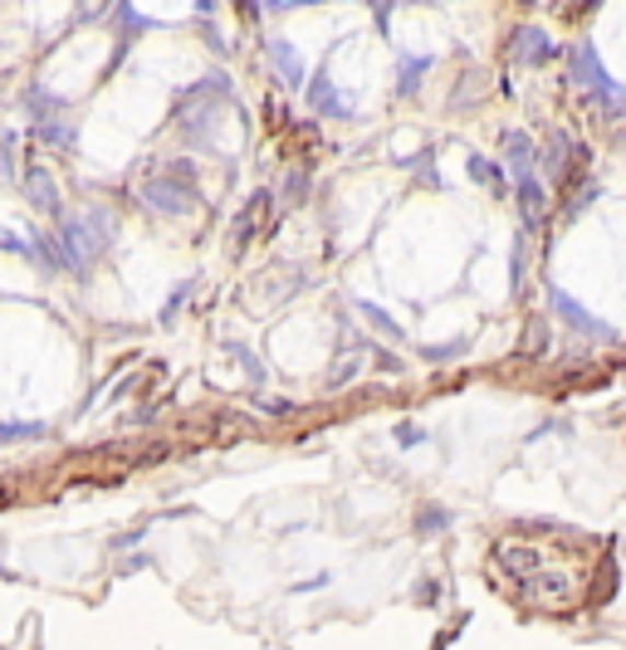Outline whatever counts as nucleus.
I'll return each instance as SVG.
<instances>
[{
    "instance_id": "nucleus-1",
    "label": "nucleus",
    "mask_w": 626,
    "mask_h": 650,
    "mask_svg": "<svg viewBox=\"0 0 626 650\" xmlns=\"http://www.w3.org/2000/svg\"><path fill=\"white\" fill-rule=\"evenodd\" d=\"M553 303H558V313H563V318L572 323V328H582V333H598V338H607V328H602V323L592 318V313H582L578 303L568 299V293H553Z\"/></svg>"
},
{
    "instance_id": "nucleus-2",
    "label": "nucleus",
    "mask_w": 626,
    "mask_h": 650,
    "mask_svg": "<svg viewBox=\"0 0 626 650\" xmlns=\"http://www.w3.org/2000/svg\"><path fill=\"white\" fill-rule=\"evenodd\" d=\"M148 201L156 206V211H192V196H186V191H172V186H166V182H152L148 186Z\"/></svg>"
},
{
    "instance_id": "nucleus-3",
    "label": "nucleus",
    "mask_w": 626,
    "mask_h": 650,
    "mask_svg": "<svg viewBox=\"0 0 626 650\" xmlns=\"http://www.w3.org/2000/svg\"><path fill=\"white\" fill-rule=\"evenodd\" d=\"M519 55H524V59H534V55H548V39L538 35L534 25H529L524 35H519Z\"/></svg>"
},
{
    "instance_id": "nucleus-4",
    "label": "nucleus",
    "mask_w": 626,
    "mask_h": 650,
    "mask_svg": "<svg viewBox=\"0 0 626 650\" xmlns=\"http://www.w3.org/2000/svg\"><path fill=\"white\" fill-rule=\"evenodd\" d=\"M275 59H279V69H285V79H289V83H299V55L285 45V39L275 45Z\"/></svg>"
},
{
    "instance_id": "nucleus-5",
    "label": "nucleus",
    "mask_w": 626,
    "mask_h": 650,
    "mask_svg": "<svg viewBox=\"0 0 626 650\" xmlns=\"http://www.w3.org/2000/svg\"><path fill=\"white\" fill-rule=\"evenodd\" d=\"M524 211H529V220H538V211H544V196H538V182H524Z\"/></svg>"
}]
</instances>
